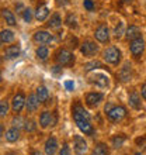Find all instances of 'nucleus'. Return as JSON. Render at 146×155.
<instances>
[{
	"label": "nucleus",
	"mask_w": 146,
	"mask_h": 155,
	"mask_svg": "<svg viewBox=\"0 0 146 155\" xmlns=\"http://www.w3.org/2000/svg\"><path fill=\"white\" fill-rule=\"evenodd\" d=\"M0 14H2L4 23L7 25H10V27H16L17 25V18H16V16H14V13H13L10 8H6V7L2 8Z\"/></svg>",
	"instance_id": "nucleus-24"
},
{
	"label": "nucleus",
	"mask_w": 146,
	"mask_h": 155,
	"mask_svg": "<svg viewBox=\"0 0 146 155\" xmlns=\"http://www.w3.org/2000/svg\"><path fill=\"white\" fill-rule=\"evenodd\" d=\"M35 57L40 62H46L49 58V48L46 45H40V47H36Z\"/></svg>",
	"instance_id": "nucleus-28"
},
{
	"label": "nucleus",
	"mask_w": 146,
	"mask_h": 155,
	"mask_svg": "<svg viewBox=\"0 0 146 155\" xmlns=\"http://www.w3.org/2000/svg\"><path fill=\"white\" fill-rule=\"evenodd\" d=\"M11 124L14 127H18V128H23L24 127V118H21L20 117V114H16V117L13 118V121H11Z\"/></svg>",
	"instance_id": "nucleus-36"
},
{
	"label": "nucleus",
	"mask_w": 146,
	"mask_h": 155,
	"mask_svg": "<svg viewBox=\"0 0 146 155\" xmlns=\"http://www.w3.org/2000/svg\"><path fill=\"white\" fill-rule=\"evenodd\" d=\"M134 75H135L134 66H132V64L129 61H125L124 64L119 65V69L117 72V78L121 83H129L134 79Z\"/></svg>",
	"instance_id": "nucleus-10"
},
{
	"label": "nucleus",
	"mask_w": 146,
	"mask_h": 155,
	"mask_svg": "<svg viewBox=\"0 0 146 155\" xmlns=\"http://www.w3.org/2000/svg\"><path fill=\"white\" fill-rule=\"evenodd\" d=\"M38 124L44 130L49 128V127H55L58 124V113L56 111H49V110L41 111Z\"/></svg>",
	"instance_id": "nucleus-11"
},
{
	"label": "nucleus",
	"mask_w": 146,
	"mask_h": 155,
	"mask_svg": "<svg viewBox=\"0 0 146 155\" xmlns=\"http://www.w3.org/2000/svg\"><path fill=\"white\" fill-rule=\"evenodd\" d=\"M70 116H72L73 123L76 124L81 134L87 135V137H93L96 134V127L93 124V118L89 110L84 107L83 102L79 99H73L72 104H70Z\"/></svg>",
	"instance_id": "nucleus-1"
},
{
	"label": "nucleus",
	"mask_w": 146,
	"mask_h": 155,
	"mask_svg": "<svg viewBox=\"0 0 146 155\" xmlns=\"http://www.w3.org/2000/svg\"><path fill=\"white\" fill-rule=\"evenodd\" d=\"M79 49H80V54L84 58H91L97 57L98 52H100V45L96 40H91V38H86L79 44Z\"/></svg>",
	"instance_id": "nucleus-5"
},
{
	"label": "nucleus",
	"mask_w": 146,
	"mask_h": 155,
	"mask_svg": "<svg viewBox=\"0 0 146 155\" xmlns=\"http://www.w3.org/2000/svg\"><path fill=\"white\" fill-rule=\"evenodd\" d=\"M0 40H2L3 44H13V42L16 41V34H14V31H11V30L3 28L0 31Z\"/></svg>",
	"instance_id": "nucleus-27"
},
{
	"label": "nucleus",
	"mask_w": 146,
	"mask_h": 155,
	"mask_svg": "<svg viewBox=\"0 0 146 155\" xmlns=\"http://www.w3.org/2000/svg\"><path fill=\"white\" fill-rule=\"evenodd\" d=\"M68 2H69V0H58V4H59V6H65V4H68Z\"/></svg>",
	"instance_id": "nucleus-43"
},
{
	"label": "nucleus",
	"mask_w": 146,
	"mask_h": 155,
	"mask_svg": "<svg viewBox=\"0 0 146 155\" xmlns=\"http://www.w3.org/2000/svg\"><path fill=\"white\" fill-rule=\"evenodd\" d=\"M59 141L55 135H49L44 143V152L46 155H56L59 151Z\"/></svg>",
	"instance_id": "nucleus-17"
},
{
	"label": "nucleus",
	"mask_w": 146,
	"mask_h": 155,
	"mask_svg": "<svg viewBox=\"0 0 146 155\" xmlns=\"http://www.w3.org/2000/svg\"><path fill=\"white\" fill-rule=\"evenodd\" d=\"M10 109H11V103L7 97L2 99L0 100V118H4L6 116H8L10 113Z\"/></svg>",
	"instance_id": "nucleus-29"
},
{
	"label": "nucleus",
	"mask_w": 146,
	"mask_h": 155,
	"mask_svg": "<svg viewBox=\"0 0 146 155\" xmlns=\"http://www.w3.org/2000/svg\"><path fill=\"white\" fill-rule=\"evenodd\" d=\"M34 17H35L36 21L40 23H44L49 18V7L45 3H40L36 6L35 12H34Z\"/></svg>",
	"instance_id": "nucleus-18"
},
{
	"label": "nucleus",
	"mask_w": 146,
	"mask_h": 155,
	"mask_svg": "<svg viewBox=\"0 0 146 155\" xmlns=\"http://www.w3.org/2000/svg\"><path fill=\"white\" fill-rule=\"evenodd\" d=\"M125 24L122 23V21H119L117 25H115V28H114L113 31V37L115 38V40H121L124 35H125Z\"/></svg>",
	"instance_id": "nucleus-33"
},
{
	"label": "nucleus",
	"mask_w": 146,
	"mask_h": 155,
	"mask_svg": "<svg viewBox=\"0 0 146 155\" xmlns=\"http://www.w3.org/2000/svg\"><path fill=\"white\" fill-rule=\"evenodd\" d=\"M89 83L91 86H94L96 89H101V90H108L110 86H111V79L107 74L104 72H96L94 71L93 75L89 76Z\"/></svg>",
	"instance_id": "nucleus-6"
},
{
	"label": "nucleus",
	"mask_w": 146,
	"mask_h": 155,
	"mask_svg": "<svg viewBox=\"0 0 146 155\" xmlns=\"http://www.w3.org/2000/svg\"><path fill=\"white\" fill-rule=\"evenodd\" d=\"M93 152L97 155H110V145L107 143H96Z\"/></svg>",
	"instance_id": "nucleus-31"
},
{
	"label": "nucleus",
	"mask_w": 146,
	"mask_h": 155,
	"mask_svg": "<svg viewBox=\"0 0 146 155\" xmlns=\"http://www.w3.org/2000/svg\"><path fill=\"white\" fill-rule=\"evenodd\" d=\"M55 40H56L55 34H52L48 30H38L33 35V41L38 45H48L51 42H53Z\"/></svg>",
	"instance_id": "nucleus-13"
},
{
	"label": "nucleus",
	"mask_w": 146,
	"mask_h": 155,
	"mask_svg": "<svg viewBox=\"0 0 146 155\" xmlns=\"http://www.w3.org/2000/svg\"><path fill=\"white\" fill-rule=\"evenodd\" d=\"M97 69L108 71V68H107V65H104L101 61H97V59H93V61H90L83 65V72H84V74H90V72H94V71H97Z\"/></svg>",
	"instance_id": "nucleus-22"
},
{
	"label": "nucleus",
	"mask_w": 146,
	"mask_h": 155,
	"mask_svg": "<svg viewBox=\"0 0 146 155\" xmlns=\"http://www.w3.org/2000/svg\"><path fill=\"white\" fill-rule=\"evenodd\" d=\"M52 74H53V75H59V74H62V66H59V65L52 66Z\"/></svg>",
	"instance_id": "nucleus-40"
},
{
	"label": "nucleus",
	"mask_w": 146,
	"mask_h": 155,
	"mask_svg": "<svg viewBox=\"0 0 146 155\" xmlns=\"http://www.w3.org/2000/svg\"><path fill=\"white\" fill-rule=\"evenodd\" d=\"M21 16H23V20H24L27 24H31L33 20L35 18V17H34V12L30 7H25L24 10L21 12Z\"/></svg>",
	"instance_id": "nucleus-34"
},
{
	"label": "nucleus",
	"mask_w": 146,
	"mask_h": 155,
	"mask_svg": "<svg viewBox=\"0 0 146 155\" xmlns=\"http://www.w3.org/2000/svg\"><path fill=\"white\" fill-rule=\"evenodd\" d=\"M93 38L101 45H110L111 42V31L107 23H100L93 31Z\"/></svg>",
	"instance_id": "nucleus-7"
},
{
	"label": "nucleus",
	"mask_w": 146,
	"mask_h": 155,
	"mask_svg": "<svg viewBox=\"0 0 146 155\" xmlns=\"http://www.w3.org/2000/svg\"><path fill=\"white\" fill-rule=\"evenodd\" d=\"M30 155H46V154L41 152L40 150H35V148H33V150H30Z\"/></svg>",
	"instance_id": "nucleus-41"
},
{
	"label": "nucleus",
	"mask_w": 146,
	"mask_h": 155,
	"mask_svg": "<svg viewBox=\"0 0 146 155\" xmlns=\"http://www.w3.org/2000/svg\"><path fill=\"white\" fill-rule=\"evenodd\" d=\"M129 114V111L124 104H115L113 102H107L104 106V116L111 124H118L122 120H125Z\"/></svg>",
	"instance_id": "nucleus-2"
},
{
	"label": "nucleus",
	"mask_w": 146,
	"mask_h": 155,
	"mask_svg": "<svg viewBox=\"0 0 146 155\" xmlns=\"http://www.w3.org/2000/svg\"><path fill=\"white\" fill-rule=\"evenodd\" d=\"M4 155H18L17 152H14V151H8V152H6Z\"/></svg>",
	"instance_id": "nucleus-44"
},
{
	"label": "nucleus",
	"mask_w": 146,
	"mask_h": 155,
	"mask_svg": "<svg viewBox=\"0 0 146 155\" xmlns=\"http://www.w3.org/2000/svg\"><path fill=\"white\" fill-rule=\"evenodd\" d=\"M73 151L76 155H86L89 152V144L83 135H73Z\"/></svg>",
	"instance_id": "nucleus-14"
},
{
	"label": "nucleus",
	"mask_w": 146,
	"mask_h": 155,
	"mask_svg": "<svg viewBox=\"0 0 146 155\" xmlns=\"http://www.w3.org/2000/svg\"><path fill=\"white\" fill-rule=\"evenodd\" d=\"M35 93H36V96H38V99H40L41 104H42V103H44V104H45V103H48L49 99H51V93H49V89H48V87H46L45 85L36 86Z\"/></svg>",
	"instance_id": "nucleus-25"
},
{
	"label": "nucleus",
	"mask_w": 146,
	"mask_h": 155,
	"mask_svg": "<svg viewBox=\"0 0 146 155\" xmlns=\"http://www.w3.org/2000/svg\"><path fill=\"white\" fill-rule=\"evenodd\" d=\"M36 128H38V124H36L35 120H33V118H24V127H23L24 133L31 134V133H35Z\"/></svg>",
	"instance_id": "nucleus-30"
},
{
	"label": "nucleus",
	"mask_w": 146,
	"mask_h": 155,
	"mask_svg": "<svg viewBox=\"0 0 146 155\" xmlns=\"http://www.w3.org/2000/svg\"><path fill=\"white\" fill-rule=\"evenodd\" d=\"M63 86H65L66 90L72 92V90L75 89V82H73V81H65V82H63Z\"/></svg>",
	"instance_id": "nucleus-39"
},
{
	"label": "nucleus",
	"mask_w": 146,
	"mask_h": 155,
	"mask_svg": "<svg viewBox=\"0 0 146 155\" xmlns=\"http://www.w3.org/2000/svg\"><path fill=\"white\" fill-rule=\"evenodd\" d=\"M142 96L139 93V90H136L135 87L128 90V104L131 109L134 110H141L142 109Z\"/></svg>",
	"instance_id": "nucleus-15"
},
{
	"label": "nucleus",
	"mask_w": 146,
	"mask_h": 155,
	"mask_svg": "<svg viewBox=\"0 0 146 155\" xmlns=\"http://www.w3.org/2000/svg\"><path fill=\"white\" fill-rule=\"evenodd\" d=\"M83 7H84L86 12H94L96 3H94L93 0H83Z\"/></svg>",
	"instance_id": "nucleus-37"
},
{
	"label": "nucleus",
	"mask_w": 146,
	"mask_h": 155,
	"mask_svg": "<svg viewBox=\"0 0 146 155\" xmlns=\"http://www.w3.org/2000/svg\"><path fill=\"white\" fill-rule=\"evenodd\" d=\"M101 58L107 65L113 66V68H119V65L124 61L122 51L118 45H108V47H106V49L101 52Z\"/></svg>",
	"instance_id": "nucleus-4"
},
{
	"label": "nucleus",
	"mask_w": 146,
	"mask_h": 155,
	"mask_svg": "<svg viewBox=\"0 0 146 155\" xmlns=\"http://www.w3.org/2000/svg\"><path fill=\"white\" fill-rule=\"evenodd\" d=\"M58 155H72V148L69 147V143L65 141V143L62 144V147L59 148V151H58Z\"/></svg>",
	"instance_id": "nucleus-35"
},
{
	"label": "nucleus",
	"mask_w": 146,
	"mask_h": 155,
	"mask_svg": "<svg viewBox=\"0 0 146 155\" xmlns=\"http://www.w3.org/2000/svg\"><path fill=\"white\" fill-rule=\"evenodd\" d=\"M25 102H27V96H25V93L23 92V90H17L16 93H14V96H13L11 99V111L14 113V114H20L21 111L25 109Z\"/></svg>",
	"instance_id": "nucleus-12"
},
{
	"label": "nucleus",
	"mask_w": 146,
	"mask_h": 155,
	"mask_svg": "<svg viewBox=\"0 0 146 155\" xmlns=\"http://www.w3.org/2000/svg\"><path fill=\"white\" fill-rule=\"evenodd\" d=\"M139 93L142 96L143 102H146V81L143 83H141V87H139Z\"/></svg>",
	"instance_id": "nucleus-38"
},
{
	"label": "nucleus",
	"mask_w": 146,
	"mask_h": 155,
	"mask_svg": "<svg viewBox=\"0 0 146 155\" xmlns=\"http://www.w3.org/2000/svg\"><path fill=\"white\" fill-rule=\"evenodd\" d=\"M53 62L62 68H73L76 64V55L72 49L66 47H59L53 52Z\"/></svg>",
	"instance_id": "nucleus-3"
},
{
	"label": "nucleus",
	"mask_w": 146,
	"mask_h": 155,
	"mask_svg": "<svg viewBox=\"0 0 146 155\" xmlns=\"http://www.w3.org/2000/svg\"><path fill=\"white\" fill-rule=\"evenodd\" d=\"M124 3H131V2H134V0H122Z\"/></svg>",
	"instance_id": "nucleus-45"
},
{
	"label": "nucleus",
	"mask_w": 146,
	"mask_h": 155,
	"mask_svg": "<svg viewBox=\"0 0 146 155\" xmlns=\"http://www.w3.org/2000/svg\"><path fill=\"white\" fill-rule=\"evenodd\" d=\"M63 23H65L70 30H76L77 27H79V24H77V17H76V14H73V13H69V14L65 17Z\"/></svg>",
	"instance_id": "nucleus-32"
},
{
	"label": "nucleus",
	"mask_w": 146,
	"mask_h": 155,
	"mask_svg": "<svg viewBox=\"0 0 146 155\" xmlns=\"http://www.w3.org/2000/svg\"><path fill=\"white\" fill-rule=\"evenodd\" d=\"M20 54H21V44L17 41V42H13L11 45H7L4 48L3 57L6 61H13V59L20 57Z\"/></svg>",
	"instance_id": "nucleus-16"
},
{
	"label": "nucleus",
	"mask_w": 146,
	"mask_h": 155,
	"mask_svg": "<svg viewBox=\"0 0 146 155\" xmlns=\"http://www.w3.org/2000/svg\"><path fill=\"white\" fill-rule=\"evenodd\" d=\"M128 47H129V54H131V57H132V59L139 61L146 49V41L143 37H139V38H136V40L129 41V45H128Z\"/></svg>",
	"instance_id": "nucleus-9"
},
{
	"label": "nucleus",
	"mask_w": 146,
	"mask_h": 155,
	"mask_svg": "<svg viewBox=\"0 0 146 155\" xmlns=\"http://www.w3.org/2000/svg\"><path fill=\"white\" fill-rule=\"evenodd\" d=\"M2 45H3V42H2V40H0V47H2Z\"/></svg>",
	"instance_id": "nucleus-48"
},
{
	"label": "nucleus",
	"mask_w": 146,
	"mask_h": 155,
	"mask_svg": "<svg viewBox=\"0 0 146 155\" xmlns=\"http://www.w3.org/2000/svg\"><path fill=\"white\" fill-rule=\"evenodd\" d=\"M125 143H126V135L125 134H114L113 137L110 138V145H111L114 150L122 148Z\"/></svg>",
	"instance_id": "nucleus-26"
},
{
	"label": "nucleus",
	"mask_w": 146,
	"mask_h": 155,
	"mask_svg": "<svg viewBox=\"0 0 146 155\" xmlns=\"http://www.w3.org/2000/svg\"><path fill=\"white\" fill-rule=\"evenodd\" d=\"M0 82H2V69H0Z\"/></svg>",
	"instance_id": "nucleus-47"
},
{
	"label": "nucleus",
	"mask_w": 146,
	"mask_h": 155,
	"mask_svg": "<svg viewBox=\"0 0 146 155\" xmlns=\"http://www.w3.org/2000/svg\"><path fill=\"white\" fill-rule=\"evenodd\" d=\"M62 24H63V20H62V16L58 12H55L52 16L46 20V27H48V28H51V30L61 28Z\"/></svg>",
	"instance_id": "nucleus-23"
},
{
	"label": "nucleus",
	"mask_w": 146,
	"mask_h": 155,
	"mask_svg": "<svg viewBox=\"0 0 146 155\" xmlns=\"http://www.w3.org/2000/svg\"><path fill=\"white\" fill-rule=\"evenodd\" d=\"M20 137H21V130L18 128V127H14V126H11L10 128H7L6 133H4V138H6V141L10 143V144L17 143V141L20 140Z\"/></svg>",
	"instance_id": "nucleus-21"
},
{
	"label": "nucleus",
	"mask_w": 146,
	"mask_h": 155,
	"mask_svg": "<svg viewBox=\"0 0 146 155\" xmlns=\"http://www.w3.org/2000/svg\"><path fill=\"white\" fill-rule=\"evenodd\" d=\"M106 99V94L104 92H97V90H91V92H87L83 96V100H84V104L89 109H97Z\"/></svg>",
	"instance_id": "nucleus-8"
},
{
	"label": "nucleus",
	"mask_w": 146,
	"mask_h": 155,
	"mask_svg": "<svg viewBox=\"0 0 146 155\" xmlns=\"http://www.w3.org/2000/svg\"><path fill=\"white\" fill-rule=\"evenodd\" d=\"M40 106H41V102L38 99V96H36V93H30L28 97H27V102H25L27 113H35V111H38Z\"/></svg>",
	"instance_id": "nucleus-19"
},
{
	"label": "nucleus",
	"mask_w": 146,
	"mask_h": 155,
	"mask_svg": "<svg viewBox=\"0 0 146 155\" xmlns=\"http://www.w3.org/2000/svg\"><path fill=\"white\" fill-rule=\"evenodd\" d=\"M125 40L129 42V41L132 40H136V38L142 37V30H141V27H138L136 24H129L128 27H126L125 30Z\"/></svg>",
	"instance_id": "nucleus-20"
},
{
	"label": "nucleus",
	"mask_w": 146,
	"mask_h": 155,
	"mask_svg": "<svg viewBox=\"0 0 146 155\" xmlns=\"http://www.w3.org/2000/svg\"><path fill=\"white\" fill-rule=\"evenodd\" d=\"M90 155H97V154H96V152H93V151H91V152H90Z\"/></svg>",
	"instance_id": "nucleus-46"
},
{
	"label": "nucleus",
	"mask_w": 146,
	"mask_h": 155,
	"mask_svg": "<svg viewBox=\"0 0 146 155\" xmlns=\"http://www.w3.org/2000/svg\"><path fill=\"white\" fill-rule=\"evenodd\" d=\"M4 133H6V127H4L3 123H0V140L4 137Z\"/></svg>",
	"instance_id": "nucleus-42"
}]
</instances>
